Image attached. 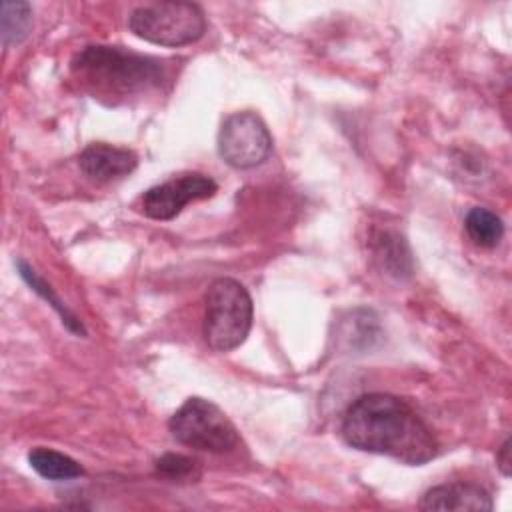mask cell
<instances>
[{
  "mask_svg": "<svg viewBox=\"0 0 512 512\" xmlns=\"http://www.w3.org/2000/svg\"><path fill=\"white\" fill-rule=\"evenodd\" d=\"M340 430L348 446L384 454L408 466H422L438 454L432 430L412 406L384 392L356 398L344 412Z\"/></svg>",
  "mask_w": 512,
  "mask_h": 512,
  "instance_id": "1",
  "label": "cell"
},
{
  "mask_svg": "<svg viewBox=\"0 0 512 512\" xmlns=\"http://www.w3.org/2000/svg\"><path fill=\"white\" fill-rule=\"evenodd\" d=\"M74 76L94 94L110 102L146 94L166 80L160 58L122 46H86L72 58Z\"/></svg>",
  "mask_w": 512,
  "mask_h": 512,
  "instance_id": "2",
  "label": "cell"
},
{
  "mask_svg": "<svg viewBox=\"0 0 512 512\" xmlns=\"http://www.w3.org/2000/svg\"><path fill=\"white\" fill-rule=\"evenodd\" d=\"M252 328V298L234 278H216L206 292L204 340L216 352L244 344Z\"/></svg>",
  "mask_w": 512,
  "mask_h": 512,
  "instance_id": "3",
  "label": "cell"
},
{
  "mask_svg": "<svg viewBox=\"0 0 512 512\" xmlns=\"http://www.w3.org/2000/svg\"><path fill=\"white\" fill-rule=\"evenodd\" d=\"M128 28L150 44L174 48L200 40L206 32V16L194 2H150L130 12Z\"/></svg>",
  "mask_w": 512,
  "mask_h": 512,
  "instance_id": "4",
  "label": "cell"
},
{
  "mask_svg": "<svg viewBox=\"0 0 512 512\" xmlns=\"http://www.w3.org/2000/svg\"><path fill=\"white\" fill-rule=\"evenodd\" d=\"M172 438L188 448L224 454L240 444V434L232 420L210 400L192 396L170 418Z\"/></svg>",
  "mask_w": 512,
  "mask_h": 512,
  "instance_id": "5",
  "label": "cell"
},
{
  "mask_svg": "<svg viewBox=\"0 0 512 512\" xmlns=\"http://www.w3.org/2000/svg\"><path fill=\"white\" fill-rule=\"evenodd\" d=\"M272 152V136L264 120L250 112H234L224 118L218 132L220 158L238 170L260 166Z\"/></svg>",
  "mask_w": 512,
  "mask_h": 512,
  "instance_id": "6",
  "label": "cell"
},
{
  "mask_svg": "<svg viewBox=\"0 0 512 512\" xmlns=\"http://www.w3.org/2000/svg\"><path fill=\"white\" fill-rule=\"evenodd\" d=\"M218 184L202 172H184L148 188L142 196V212L152 220H172L196 200L212 198Z\"/></svg>",
  "mask_w": 512,
  "mask_h": 512,
  "instance_id": "7",
  "label": "cell"
},
{
  "mask_svg": "<svg viewBox=\"0 0 512 512\" xmlns=\"http://www.w3.org/2000/svg\"><path fill=\"white\" fill-rule=\"evenodd\" d=\"M78 166L90 180L110 182L134 172L138 166V156L122 146L94 142L80 152Z\"/></svg>",
  "mask_w": 512,
  "mask_h": 512,
  "instance_id": "8",
  "label": "cell"
},
{
  "mask_svg": "<svg viewBox=\"0 0 512 512\" xmlns=\"http://www.w3.org/2000/svg\"><path fill=\"white\" fill-rule=\"evenodd\" d=\"M420 510H492V496L472 482H450L430 488L420 504Z\"/></svg>",
  "mask_w": 512,
  "mask_h": 512,
  "instance_id": "9",
  "label": "cell"
},
{
  "mask_svg": "<svg viewBox=\"0 0 512 512\" xmlns=\"http://www.w3.org/2000/svg\"><path fill=\"white\" fill-rule=\"evenodd\" d=\"M374 256L384 270L402 278L412 272V258L404 238L392 230H378L372 236Z\"/></svg>",
  "mask_w": 512,
  "mask_h": 512,
  "instance_id": "10",
  "label": "cell"
},
{
  "mask_svg": "<svg viewBox=\"0 0 512 512\" xmlns=\"http://www.w3.org/2000/svg\"><path fill=\"white\" fill-rule=\"evenodd\" d=\"M28 464L34 472H38L46 480L62 482V480H72L84 476V468L70 456L52 450V448H32L28 452Z\"/></svg>",
  "mask_w": 512,
  "mask_h": 512,
  "instance_id": "11",
  "label": "cell"
},
{
  "mask_svg": "<svg viewBox=\"0 0 512 512\" xmlns=\"http://www.w3.org/2000/svg\"><path fill=\"white\" fill-rule=\"evenodd\" d=\"M464 230L476 246L494 248L504 236V222L496 212L476 206L466 214Z\"/></svg>",
  "mask_w": 512,
  "mask_h": 512,
  "instance_id": "12",
  "label": "cell"
},
{
  "mask_svg": "<svg viewBox=\"0 0 512 512\" xmlns=\"http://www.w3.org/2000/svg\"><path fill=\"white\" fill-rule=\"evenodd\" d=\"M16 268H18V272H20V276H22V280L38 294V296H42L58 314H60V318H62V324L70 330V332H74V334H80V336H84L86 334V330H84V326H82V322L70 312V308L56 296V292L52 290V286L28 264V262H24V260H18L16 262Z\"/></svg>",
  "mask_w": 512,
  "mask_h": 512,
  "instance_id": "13",
  "label": "cell"
},
{
  "mask_svg": "<svg viewBox=\"0 0 512 512\" xmlns=\"http://www.w3.org/2000/svg\"><path fill=\"white\" fill-rule=\"evenodd\" d=\"M32 30V6L28 2H2L0 6V32L2 44L18 46Z\"/></svg>",
  "mask_w": 512,
  "mask_h": 512,
  "instance_id": "14",
  "label": "cell"
},
{
  "mask_svg": "<svg viewBox=\"0 0 512 512\" xmlns=\"http://www.w3.org/2000/svg\"><path fill=\"white\" fill-rule=\"evenodd\" d=\"M156 470L172 480H184V478H196V462L184 454L168 452L156 460Z\"/></svg>",
  "mask_w": 512,
  "mask_h": 512,
  "instance_id": "15",
  "label": "cell"
},
{
  "mask_svg": "<svg viewBox=\"0 0 512 512\" xmlns=\"http://www.w3.org/2000/svg\"><path fill=\"white\" fill-rule=\"evenodd\" d=\"M496 466L502 472V476H510L512 472V458H510V438L504 440V444L496 452Z\"/></svg>",
  "mask_w": 512,
  "mask_h": 512,
  "instance_id": "16",
  "label": "cell"
}]
</instances>
